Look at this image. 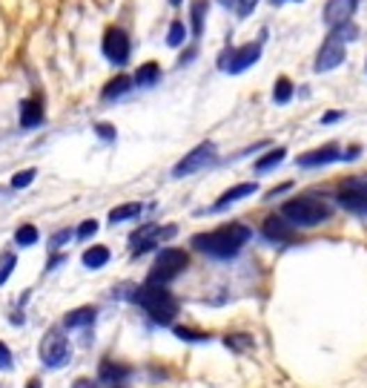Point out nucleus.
<instances>
[{"instance_id": "nucleus-4", "label": "nucleus", "mask_w": 367, "mask_h": 388, "mask_svg": "<svg viewBox=\"0 0 367 388\" xmlns=\"http://www.w3.org/2000/svg\"><path fill=\"white\" fill-rule=\"evenodd\" d=\"M189 264V256L178 248H166L158 253L155 264H153V271H150V285H166V282H173L184 268Z\"/></svg>"}, {"instance_id": "nucleus-14", "label": "nucleus", "mask_w": 367, "mask_h": 388, "mask_svg": "<svg viewBox=\"0 0 367 388\" xmlns=\"http://www.w3.org/2000/svg\"><path fill=\"white\" fill-rule=\"evenodd\" d=\"M338 158H341L338 147H336V144H327V147H319V150H313V153H304V156L299 158V164H302V167H322V164H330V161H338Z\"/></svg>"}, {"instance_id": "nucleus-28", "label": "nucleus", "mask_w": 367, "mask_h": 388, "mask_svg": "<svg viewBox=\"0 0 367 388\" xmlns=\"http://www.w3.org/2000/svg\"><path fill=\"white\" fill-rule=\"evenodd\" d=\"M184 38H187V29H184V23H181V20H175L173 27H169L166 43H169V46H181V43H184Z\"/></svg>"}, {"instance_id": "nucleus-21", "label": "nucleus", "mask_w": 367, "mask_h": 388, "mask_svg": "<svg viewBox=\"0 0 367 388\" xmlns=\"http://www.w3.org/2000/svg\"><path fill=\"white\" fill-rule=\"evenodd\" d=\"M130 87H132V78L118 75V78H112V81L104 87V98H107V101H109V98H120L124 92H130Z\"/></svg>"}, {"instance_id": "nucleus-41", "label": "nucleus", "mask_w": 367, "mask_h": 388, "mask_svg": "<svg viewBox=\"0 0 367 388\" xmlns=\"http://www.w3.org/2000/svg\"><path fill=\"white\" fill-rule=\"evenodd\" d=\"M221 3H224V6H230V0H221Z\"/></svg>"}, {"instance_id": "nucleus-5", "label": "nucleus", "mask_w": 367, "mask_h": 388, "mask_svg": "<svg viewBox=\"0 0 367 388\" xmlns=\"http://www.w3.org/2000/svg\"><path fill=\"white\" fill-rule=\"evenodd\" d=\"M69 357H72V351H69L66 336H61L58 331H49L43 336V343H40V359H43V366L61 368V366H66V362H69Z\"/></svg>"}, {"instance_id": "nucleus-2", "label": "nucleus", "mask_w": 367, "mask_h": 388, "mask_svg": "<svg viewBox=\"0 0 367 388\" xmlns=\"http://www.w3.org/2000/svg\"><path fill=\"white\" fill-rule=\"evenodd\" d=\"M135 302L150 313L153 322H158V325H169L175 320V313H178L175 297L169 294L164 285H150V282H146L141 290H135Z\"/></svg>"}, {"instance_id": "nucleus-35", "label": "nucleus", "mask_w": 367, "mask_h": 388, "mask_svg": "<svg viewBox=\"0 0 367 388\" xmlns=\"http://www.w3.org/2000/svg\"><path fill=\"white\" fill-rule=\"evenodd\" d=\"M256 3H258V0H238V3H235V12H238L241 17H247V15L256 9Z\"/></svg>"}, {"instance_id": "nucleus-17", "label": "nucleus", "mask_w": 367, "mask_h": 388, "mask_svg": "<svg viewBox=\"0 0 367 388\" xmlns=\"http://www.w3.org/2000/svg\"><path fill=\"white\" fill-rule=\"evenodd\" d=\"M97 377H101V382H124L130 377V368L127 366H118V362H112V359H104Z\"/></svg>"}, {"instance_id": "nucleus-16", "label": "nucleus", "mask_w": 367, "mask_h": 388, "mask_svg": "<svg viewBox=\"0 0 367 388\" xmlns=\"http://www.w3.org/2000/svg\"><path fill=\"white\" fill-rule=\"evenodd\" d=\"M256 190H258L256 181H253V184H235V187H230V190L224 193V196L215 202V210H224L227 204H233V202H238V199H247V196H253Z\"/></svg>"}, {"instance_id": "nucleus-39", "label": "nucleus", "mask_w": 367, "mask_h": 388, "mask_svg": "<svg viewBox=\"0 0 367 388\" xmlns=\"http://www.w3.org/2000/svg\"><path fill=\"white\" fill-rule=\"evenodd\" d=\"M75 388H92V382H89V380H78Z\"/></svg>"}, {"instance_id": "nucleus-7", "label": "nucleus", "mask_w": 367, "mask_h": 388, "mask_svg": "<svg viewBox=\"0 0 367 388\" xmlns=\"http://www.w3.org/2000/svg\"><path fill=\"white\" fill-rule=\"evenodd\" d=\"M338 204L353 213L367 216V181L364 179H348L338 190Z\"/></svg>"}, {"instance_id": "nucleus-23", "label": "nucleus", "mask_w": 367, "mask_h": 388, "mask_svg": "<svg viewBox=\"0 0 367 388\" xmlns=\"http://www.w3.org/2000/svg\"><path fill=\"white\" fill-rule=\"evenodd\" d=\"M141 213V204H120L115 210H109V222H127V219H135V216Z\"/></svg>"}, {"instance_id": "nucleus-29", "label": "nucleus", "mask_w": 367, "mask_h": 388, "mask_svg": "<svg viewBox=\"0 0 367 388\" xmlns=\"http://www.w3.org/2000/svg\"><path fill=\"white\" fill-rule=\"evenodd\" d=\"M175 336L178 339H187V343H204V339H210V334L192 331V328H175Z\"/></svg>"}, {"instance_id": "nucleus-12", "label": "nucleus", "mask_w": 367, "mask_h": 388, "mask_svg": "<svg viewBox=\"0 0 367 388\" xmlns=\"http://www.w3.org/2000/svg\"><path fill=\"white\" fill-rule=\"evenodd\" d=\"M356 12V0H327L325 6V23L338 27V23H348Z\"/></svg>"}, {"instance_id": "nucleus-10", "label": "nucleus", "mask_w": 367, "mask_h": 388, "mask_svg": "<svg viewBox=\"0 0 367 388\" xmlns=\"http://www.w3.org/2000/svg\"><path fill=\"white\" fill-rule=\"evenodd\" d=\"M175 233V227L169 225L166 230H161L158 225H143V227H138L135 233H132V251L135 253H143V251H150V248H155L161 239H166V236H173Z\"/></svg>"}, {"instance_id": "nucleus-1", "label": "nucleus", "mask_w": 367, "mask_h": 388, "mask_svg": "<svg viewBox=\"0 0 367 388\" xmlns=\"http://www.w3.org/2000/svg\"><path fill=\"white\" fill-rule=\"evenodd\" d=\"M250 227L244 225H224L212 233H198L192 236V248L201 251V253H210V256H218V259H227V256H235L244 245L250 241Z\"/></svg>"}, {"instance_id": "nucleus-20", "label": "nucleus", "mask_w": 367, "mask_h": 388, "mask_svg": "<svg viewBox=\"0 0 367 388\" xmlns=\"http://www.w3.org/2000/svg\"><path fill=\"white\" fill-rule=\"evenodd\" d=\"M109 262V248H104V245H95V248H89V251H84V264L86 268H104V264Z\"/></svg>"}, {"instance_id": "nucleus-34", "label": "nucleus", "mask_w": 367, "mask_h": 388, "mask_svg": "<svg viewBox=\"0 0 367 388\" xmlns=\"http://www.w3.org/2000/svg\"><path fill=\"white\" fill-rule=\"evenodd\" d=\"M97 233V222L95 219H86L81 227H78V239H89V236H95Z\"/></svg>"}, {"instance_id": "nucleus-27", "label": "nucleus", "mask_w": 367, "mask_h": 388, "mask_svg": "<svg viewBox=\"0 0 367 388\" xmlns=\"http://www.w3.org/2000/svg\"><path fill=\"white\" fill-rule=\"evenodd\" d=\"M359 32H356V27L348 20V23H338V27H333V32H330V38H336L338 43H345V40H353Z\"/></svg>"}, {"instance_id": "nucleus-25", "label": "nucleus", "mask_w": 367, "mask_h": 388, "mask_svg": "<svg viewBox=\"0 0 367 388\" xmlns=\"http://www.w3.org/2000/svg\"><path fill=\"white\" fill-rule=\"evenodd\" d=\"M292 98V84H290V78H279L276 81V89H273V101L276 104H287Z\"/></svg>"}, {"instance_id": "nucleus-3", "label": "nucleus", "mask_w": 367, "mask_h": 388, "mask_svg": "<svg viewBox=\"0 0 367 388\" xmlns=\"http://www.w3.org/2000/svg\"><path fill=\"white\" fill-rule=\"evenodd\" d=\"M330 204L322 202V199H292L281 207V216L287 222H292L296 227H313V225H322L325 219H330Z\"/></svg>"}, {"instance_id": "nucleus-40", "label": "nucleus", "mask_w": 367, "mask_h": 388, "mask_svg": "<svg viewBox=\"0 0 367 388\" xmlns=\"http://www.w3.org/2000/svg\"><path fill=\"white\" fill-rule=\"evenodd\" d=\"M169 3H175V6H178V3H181V0H169Z\"/></svg>"}, {"instance_id": "nucleus-42", "label": "nucleus", "mask_w": 367, "mask_h": 388, "mask_svg": "<svg viewBox=\"0 0 367 388\" xmlns=\"http://www.w3.org/2000/svg\"><path fill=\"white\" fill-rule=\"evenodd\" d=\"M273 3H281V0H273Z\"/></svg>"}, {"instance_id": "nucleus-9", "label": "nucleus", "mask_w": 367, "mask_h": 388, "mask_svg": "<svg viewBox=\"0 0 367 388\" xmlns=\"http://www.w3.org/2000/svg\"><path fill=\"white\" fill-rule=\"evenodd\" d=\"M104 55L112 61V64H127L130 58V38L124 29H107L104 35Z\"/></svg>"}, {"instance_id": "nucleus-13", "label": "nucleus", "mask_w": 367, "mask_h": 388, "mask_svg": "<svg viewBox=\"0 0 367 388\" xmlns=\"http://www.w3.org/2000/svg\"><path fill=\"white\" fill-rule=\"evenodd\" d=\"M296 225L292 222H284V216H270V219L264 222V236L267 239H276V241H292L296 239Z\"/></svg>"}, {"instance_id": "nucleus-32", "label": "nucleus", "mask_w": 367, "mask_h": 388, "mask_svg": "<svg viewBox=\"0 0 367 388\" xmlns=\"http://www.w3.org/2000/svg\"><path fill=\"white\" fill-rule=\"evenodd\" d=\"M0 371H12V351L6 343H0Z\"/></svg>"}, {"instance_id": "nucleus-8", "label": "nucleus", "mask_w": 367, "mask_h": 388, "mask_svg": "<svg viewBox=\"0 0 367 388\" xmlns=\"http://www.w3.org/2000/svg\"><path fill=\"white\" fill-rule=\"evenodd\" d=\"M258 58H261V43H247V46H241V50H235V52H224L221 69H224V72H233V75H238V72H244L247 66H253Z\"/></svg>"}, {"instance_id": "nucleus-19", "label": "nucleus", "mask_w": 367, "mask_h": 388, "mask_svg": "<svg viewBox=\"0 0 367 388\" xmlns=\"http://www.w3.org/2000/svg\"><path fill=\"white\" fill-rule=\"evenodd\" d=\"M158 75H161V66H158L155 61H150V64L138 66V72H135L132 84H138V87H153V84L158 81Z\"/></svg>"}, {"instance_id": "nucleus-6", "label": "nucleus", "mask_w": 367, "mask_h": 388, "mask_svg": "<svg viewBox=\"0 0 367 388\" xmlns=\"http://www.w3.org/2000/svg\"><path fill=\"white\" fill-rule=\"evenodd\" d=\"M215 158V144H198L195 150H189L175 167H173V176L175 179H184V176H192V173H198L201 167H207L210 161Z\"/></svg>"}, {"instance_id": "nucleus-11", "label": "nucleus", "mask_w": 367, "mask_h": 388, "mask_svg": "<svg viewBox=\"0 0 367 388\" xmlns=\"http://www.w3.org/2000/svg\"><path fill=\"white\" fill-rule=\"evenodd\" d=\"M341 64H345V43H338L336 38H327L319 58H315V72H330Z\"/></svg>"}, {"instance_id": "nucleus-24", "label": "nucleus", "mask_w": 367, "mask_h": 388, "mask_svg": "<svg viewBox=\"0 0 367 388\" xmlns=\"http://www.w3.org/2000/svg\"><path fill=\"white\" fill-rule=\"evenodd\" d=\"M284 156H287V150H284V147H279V150H273V153H267L264 158H258V161H256V170H258V173H267L270 167L281 164V161H284Z\"/></svg>"}, {"instance_id": "nucleus-38", "label": "nucleus", "mask_w": 367, "mask_h": 388, "mask_svg": "<svg viewBox=\"0 0 367 388\" xmlns=\"http://www.w3.org/2000/svg\"><path fill=\"white\" fill-rule=\"evenodd\" d=\"M341 118V112L338 110H333V112H327L325 118H322V124H333V121H338Z\"/></svg>"}, {"instance_id": "nucleus-33", "label": "nucleus", "mask_w": 367, "mask_h": 388, "mask_svg": "<svg viewBox=\"0 0 367 388\" xmlns=\"http://www.w3.org/2000/svg\"><path fill=\"white\" fill-rule=\"evenodd\" d=\"M227 345H233V348H250L253 339L244 336V334H235V336H227Z\"/></svg>"}, {"instance_id": "nucleus-18", "label": "nucleus", "mask_w": 367, "mask_h": 388, "mask_svg": "<svg viewBox=\"0 0 367 388\" xmlns=\"http://www.w3.org/2000/svg\"><path fill=\"white\" fill-rule=\"evenodd\" d=\"M95 313H97V311L89 308V305H86V308H75V311L66 313L63 322H66V328H84V325H92V322H95Z\"/></svg>"}, {"instance_id": "nucleus-26", "label": "nucleus", "mask_w": 367, "mask_h": 388, "mask_svg": "<svg viewBox=\"0 0 367 388\" xmlns=\"http://www.w3.org/2000/svg\"><path fill=\"white\" fill-rule=\"evenodd\" d=\"M15 241H17L20 248H29V245H35V241H38V230L32 225H23V227L15 230Z\"/></svg>"}, {"instance_id": "nucleus-37", "label": "nucleus", "mask_w": 367, "mask_h": 388, "mask_svg": "<svg viewBox=\"0 0 367 388\" xmlns=\"http://www.w3.org/2000/svg\"><path fill=\"white\" fill-rule=\"evenodd\" d=\"M69 239H72V230H61V233H55V236H52V248H61L63 241H69Z\"/></svg>"}, {"instance_id": "nucleus-31", "label": "nucleus", "mask_w": 367, "mask_h": 388, "mask_svg": "<svg viewBox=\"0 0 367 388\" xmlns=\"http://www.w3.org/2000/svg\"><path fill=\"white\" fill-rule=\"evenodd\" d=\"M38 173H35V170H20V173H15V179H12V187H29L32 184V179H35Z\"/></svg>"}, {"instance_id": "nucleus-30", "label": "nucleus", "mask_w": 367, "mask_h": 388, "mask_svg": "<svg viewBox=\"0 0 367 388\" xmlns=\"http://www.w3.org/2000/svg\"><path fill=\"white\" fill-rule=\"evenodd\" d=\"M15 264H17L15 253H6L3 259H0V285H6V279H9L12 271H15Z\"/></svg>"}, {"instance_id": "nucleus-36", "label": "nucleus", "mask_w": 367, "mask_h": 388, "mask_svg": "<svg viewBox=\"0 0 367 388\" xmlns=\"http://www.w3.org/2000/svg\"><path fill=\"white\" fill-rule=\"evenodd\" d=\"M95 130H97V135H101L104 141H112V138H115V127H112V124H97Z\"/></svg>"}, {"instance_id": "nucleus-15", "label": "nucleus", "mask_w": 367, "mask_h": 388, "mask_svg": "<svg viewBox=\"0 0 367 388\" xmlns=\"http://www.w3.org/2000/svg\"><path fill=\"white\" fill-rule=\"evenodd\" d=\"M20 124L23 127H40L43 124V104L40 98H29L20 104Z\"/></svg>"}, {"instance_id": "nucleus-22", "label": "nucleus", "mask_w": 367, "mask_h": 388, "mask_svg": "<svg viewBox=\"0 0 367 388\" xmlns=\"http://www.w3.org/2000/svg\"><path fill=\"white\" fill-rule=\"evenodd\" d=\"M204 12H207V0H192V35L201 38L204 32Z\"/></svg>"}]
</instances>
